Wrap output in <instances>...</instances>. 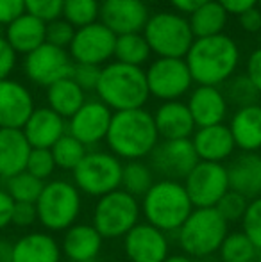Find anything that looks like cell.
I'll return each mask as SVG.
<instances>
[{
  "label": "cell",
  "mask_w": 261,
  "mask_h": 262,
  "mask_svg": "<svg viewBox=\"0 0 261 262\" xmlns=\"http://www.w3.org/2000/svg\"><path fill=\"white\" fill-rule=\"evenodd\" d=\"M106 143L109 152L120 161H142L149 157L159 143L154 116L142 109L113 113Z\"/></svg>",
  "instance_id": "1"
},
{
  "label": "cell",
  "mask_w": 261,
  "mask_h": 262,
  "mask_svg": "<svg viewBox=\"0 0 261 262\" xmlns=\"http://www.w3.org/2000/svg\"><path fill=\"white\" fill-rule=\"evenodd\" d=\"M185 61L193 82L216 88L233 77L240 61V50L234 39L226 34L195 38Z\"/></svg>",
  "instance_id": "2"
},
{
  "label": "cell",
  "mask_w": 261,
  "mask_h": 262,
  "mask_svg": "<svg viewBox=\"0 0 261 262\" xmlns=\"http://www.w3.org/2000/svg\"><path fill=\"white\" fill-rule=\"evenodd\" d=\"M139 207L145 223L165 234H175L195 209L183 182L165 179L154 182L142 198Z\"/></svg>",
  "instance_id": "3"
},
{
  "label": "cell",
  "mask_w": 261,
  "mask_h": 262,
  "mask_svg": "<svg viewBox=\"0 0 261 262\" xmlns=\"http://www.w3.org/2000/svg\"><path fill=\"white\" fill-rule=\"evenodd\" d=\"M98 100L111 111L142 109L149 100L145 70L142 66H131L124 62H111L101 70L97 84Z\"/></svg>",
  "instance_id": "4"
},
{
  "label": "cell",
  "mask_w": 261,
  "mask_h": 262,
  "mask_svg": "<svg viewBox=\"0 0 261 262\" xmlns=\"http://www.w3.org/2000/svg\"><path fill=\"white\" fill-rule=\"evenodd\" d=\"M227 234L229 225L216 209H193L188 220L175 232V239L181 252L195 260L218 253Z\"/></svg>",
  "instance_id": "5"
},
{
  "label": "cell",
  "mask_w": 261,
  "mask_h": 262,
  "mask_svg": "<svg viewBox=\"0 0 261 262\" xmlns=\"http://www.w3.org/2000/svg\"><path fill=\"white\" fill-rule=\"evenodd\" d=\"M34 205L38 223L47 232H65L79 220L83 210V194L70 180L52 179L45 182Z\"/></svg>",
  "instance_id": "6"
},
{
  "label": "cell",
  "mask_w": 261,
  "mask_h": 262,
  "mask_svg": "<svg viewBox=\"0 0 261 262\" xmlns=\"http://www.w3.org/2000/svg\"><path fill=\"white\" fill-rule=\"evenodd\" d=\"M143 38L157 57L185 59L193 43V32L183 14L163 11L149 16Z\"/></svg>",
  "instance_id": "7"
},
{
  "label": "cell",
  "mask_w": 261,
  "mask_h": 262,
  "mask_svg": "<svg viewBox=\"0 0 261 262\" xmlns=\"http://www.w3.org/2000/svg\"><path fill=\"white\" fill-rule=\"evenodd\" d=\"M124 162L111 152H88L72 171V182L81 194L102 198L120 189Z\"/></svg>",
  "instance_id": "8"
},
{
  "label": "cell",
  "mask_w": 261,
  "mask_h": 262,
  "mask_svg": "<svg viewBox=\"0 0 261 262\" xmlns=\"http://www.w3.org/2000/svg\"><path fill=\"white\" fill-rule=\"evenodd\" d=\"M139 220V200L122 189L98 198L91 212V225L104 239H122Z\"/></svg>",
  "instance_id": "9"
},
{
  "label": "cell",
  "mask_w": 261,
  "mask_h": 262,
  "mask_svg": "<svg viewBox=\"0 0 261 262\" xmlns=\"http://www.w3.org/2000/svg\"><path fill=\"white\" fill-rule=\"evenodd\" d=\"M183 186L195 209H215L229 191L227 166L220 162L198 161L190 175L183 180Z\"/></svg>",
  "instance_id": "10"
},
{
  "label": "cell",
  "mask_w": 261,
  "mask_h": 262,
  "mask_svg": "<svg viewBox=\"0 0 261 262\" xmlns=\"http://www.w3.org/2000/svg\"><path fill=\"white\" fill-rule=\"evenodd\" d=\"M149 93L163 102L179 100L192 88V73L185 59L157 57L145 72Z\"/></svg>",
  "instance_id": "11"
},
{
  "label": "cell",
  "mask_w": 261,
  "mask_h": 262,
  "mask_svg": "<svg viewBox=\"0 0 261 262\" xmlns=\"http://www.w3.org/2000/svg\"><path fill=\"white\" fill-rule=\"evenodd\" d=\"M149 157V166L154 175L177 182H183L198 162L192 139H163Z\"/></svg>",
  "instance_id": "12"
},
{
  "label": "cell",
  "mask_w": 261,
  "mask_h": 262,
  "mask_svg": "<svg viewBox=\"0 0 261 262\" xmlns=\"http://www.w3.org/2000/svg\"><path fill=\"white\" fill-rule=\"evenodd\" d=\"M25 75L38 86H52L63 79L72 77L73 62L65 49L43 43L31 54L25 55L24 61Z\"/></svg>",
  "instance_id": "13"
},
{
  "label": "cell",
  "mask_w": 261,
  "mask_h": 262,
  "mask_svg": "<svg viewBox=\"0 0 261 262\" xmlns=\"http://www.w3.org/2000/svg\"><path fill=\"white\" fill-rule=\"evenodd\" d=\"M116 36L101 21L75 29L70 43V57L75 64L101 66L115 55Z\"/></svg>",
  "instance_id": "14"
},
{
  "label": "cell",
  "mask_w": 261,
  "mask_h": 262,
  "mask_svg": "<svg viewBox=\"0 0 261 262\" xmlns=\"http://www.w3.org/2000/svg\"><path fill=\"white\" fill-rule=\"evenodd\" d=\"M127 262H165L170 255L168 234L139 221L122 237Z\"/></svg>",
  "instance_id": "15"
},
{
  "label": "cell",
  "mask_w": 261,
  "mask_h": 262,
  "mask_svg": "<svg viewBox=\"0 0 261 262\" xmlns=\"http://www.w3.org/2000/svg\"><path fill=\"white\" fill-rule=\"evenodd\" d=\"M113 113L101 100L84 102V105L66 123V132L81 141L84 146H95L106 141Z\"/></svg>",
  "instance_id": "16"
},
{
  "label": "cell",
  "mask_w": 261,
  "mask_h": 262,
  "mask_svg": "<svg viewBox=\"0 0 261 262\" xmlns=\"http://www.w3.org/2000/svg\"><path fill=\"white\" fill-rule=\"evenodd\" d=\"M98 16L115 36L139 34L149 21V9L142 0H104Z\"/></svg>",
  "instance_id": "17"
},
{
  "label": "cell",
  "mask_w": 261,
  "mask_h": 262,
  "mask_svg": "<svg viewBox=\"0 0 261 262\" xmlns=\"http://www.w3.org/2000/svg\"><path fill=\"white\" fill-rule=\"evenodd\" d=\"M32 95L16 80H0V128H24L34 111Z\"/></svg>",
  "instance_id": "18"
},
{
  "label": "cell",
  "mask_w": 261,
  "mask_h": 262,
  "mask_svg": "<svg viewBox=\"0 0 261 262\" xmlns=\"http://www.w3.org/2000/svg\"><path fill=\"white\" fill-rule=\"evenodd\" d=\"M61 253L72 262H95L104 246V237L95 230L91 223H79L63 232Z\"/></svg>",
  "instance_id": "19"
},
{
  "label": "cell",
  "mask_w": 261,
  "mask_h": 262,
  "mask_svg": "<svg viewBox=\"0 0 261 262\" xmlns=\"http://www.w3.org/2000/svg\"><path fill=\"white\" fill-rule=\"evenodd\" d=\"M22 132L31 148L50 150L66 134V121L50 107H38L25 121Z\"/></svg>",
  "instance_id": "20"
},
{
  "label": "cell",
  "mask_w": 261,
  "mask_h": 262,
  "mask_svg": "<svg viewBox=\"0 0 261 262\" xmlns=\"http://www.w3.org/2000/svg\"><path fill=\"white\" fill-rule=\"evenodd\" d=\"M192 145L195 150L198 161L204 162H220L227 161L234 154V139L229 127L224 123L211 125V127H202L193 132Z\"/></svg>",
  "instance_id": "21"
},
{
  "label": "cell",
  "mask_w": 261,
  "mask_h": 262,
  "mask_svg": "<svg viewBox=\"0 0 261 262\" xmlns=\"http://www.w3.org/2000/svg\"><path fill=\"white\" fill-rule=\"evenodd\" d=\"M61 245L50 232L32 230L13 241V262H61Z\"/></svg>",
  "instance_id": "22"
},
{
  "label": "cell",
  "mask_w": 261,
  "mask_h": 262,
  "mask_svg": "<svg viewBox=\"0 0 261 262\" xmlns=\"http://www.w3.org/2000/svg\"><path fill=\"white\" fill-rule=\"evenodd\" d=\"M186 105H188L190 114H192L197 128L220 125L226 120V114H227L226 95L215 86L195 88Z\"/></svg>",
  "instance_id": "23"
},
{
  "label": "cell",
  "mask_w": 261,
  "mask_h": 262,
  "mask_svg": "<svg viewBox=\"0 0 261 262\" xmlns=\"http://www.w3.org/2000/svg\"><path fill=\"white\" fill-rule=\"evenodd\" d=\"M152 116L161 139H190L197 130L188 105L179 100L163 102Z\"/></svg>",
  "instance_id": "24"
},
{
  "label": "cell",
  "mask_w": 261,
  "mask_h": 262,
  "mask_svg": "<svg viewBox=\"0 0 261 262\" xmlns=\"http://www.w3.org/2000/svg\"><path fill=\"white\" fill-rule=\"evenodd\" d=\"M229 189L247 200L261 196V159L258 154H242L227 166Z\"/></svg>",
  "instance_id": "25"
},
{
  "label": "cell",
  "mask_w": 261,
  "mask_h": 262,
  "mask_svg": "<svg viewBox=\"0 0 261 262\" xmlns=\"http://www.w3.org/2000/svg\"><path fill=\"white\" fill-rule=\"evenodd\" d=\"M31 145L22 128H0V177L11 179L25 171Z\"/></svg>",
  "instance_id": "26"
},
{
  "label": "cell",
  "mask_w": 261,
  "mask_h": 262,
  "mask_svg": "<svg viewBox=\"0 0 261 262\" xmlns=\"http://www.w3.org/2000/svg\"><path fill=\"white\" fill-rule=\"evenodd\" d=\"M233 134L234 145L245 154H256L261 148V105L242 107L227 125Z\"/></svg>",
  "instance_id": "27"
},
{
  "label": "cell",
  "mask_w": 261,
  "mask_h": 262,
  "mask_svg": "<svg viewBox=\"0 0 261 262\" xmlns=\"http://www.w3.org/2000/svg\"><path fill=\"white\" fill-rule=\"evenodd\" d=\"M6 39L16 54H31L47 41V24L39 18L24 13L6 29Z\"/></svg>",
  "instance_id": "28"
},
{
  "label": "cell",
  "mask_w": 261,
  "mask_h": 262,
  "mask_svg": "<svg viewBox=\"0 0 261 262\" xmlns=\"http://www.w3.org/2000/svg\"><path fill=\"white\" fill-rule=\"evenodd\" d=\"M47 102L54 113H57L65 120H70L84 105L86 98L75 80L68 77L47 88Z\"/></svg>",
  "instance_id": "29"
},
{
  "label": "cell",
  "mask_w": 261,
  "mask_h": 262,
  "mask_svg": "<svg viewBox=\"0 0 261 262\" xmlns=\"http://www.w3.org/2000/svg\"><path fill=\"white\" fill-rule=\"evenodd\" d=\"M193 38H209V36L222 34L227 24V13L216 0H209L208 4L193 11L188 18Z\"/></svg>",
  "instance_id": "30"
},
{
  "label": "cell",
  "mask_w": 261,
  "mask_h": 262,
  "mask_svg": "<svg viewBox=\"0 0 261 262\" xmlns=\"http://www.w3.org/2000/svg\"><path fill=\"white\" fill-rule=\"evenodd\" d=\"M156 182V175L150 169L149 164L143 161H129L124 164L122 168V182H120V189L129 193L134 198H143L147 191L154 186Z\"/></svg>",
  "instance_id": "31"
},
{
  "label": "cell",
  "mask_w": 261,
  "mask_h": 262,
  "mask_svg": "<svg viewBox=\"0 0 261 262\" xmlns=\"http://www.w3.org/2000/svg\"><path fill=\"white\" fill-rule=\"evenodd\" d=\"M220 262H259L261 252L249 241L242 230H234L226 235L218 250Z\"/></svg>",
  "instance_id": "32"
},
{
  "label": "cell",
  "mask_w": 261,
  "mask_h": 262,
  "mask_svg": "<svg viewBox=\"0 0 261 262\" xmlns=\"http://www.w3.org/2000/svg\"><path fill=\"white\" fill-rule=\"evenodd\" d=\"M43 186L45 182L38 180L27 171H22L4 180V189L13 198L14 204H36V200L42 194Z\"/></svg>",
  "instance_id": "33"
},
{
  "label": "cell",
  "mask_w": 261,
  "mask_h": 262,
  "mask_svg": "<svg viewBox=\"0 0 261 262\" xmlns=\"http://www.w3.org/2000/svg\"><path fill=\"white\" fill-rule=\"evenodd\" d=\"M150 55V49L142 34H124L116 36L115 57L118 62L131 66H142L147 62Z\"/></svg>",
  "instance_id": "34"
},
{
  "label": "cell",
  "mask_w": 261,
  "mask_h": 262,
  "mask_svg": "<svg viewBox=\"0 0 261 262\" xmlns=\"http://www.w3.org/2000/svg\"><path fill=\"white\" fill-rule=\"evenodd\" d=\"M56 162V168L65 169V171H73L88 154V148L81 141H77L68 132L50 148Z\"/></svg>",
  "instance_id": "35"
},
{
  "label": "cell",
  "mask_w": 261,
  "mask_h": 262,
  "mask_svg": "<svg viewBox=\"0 0 261 262\" xmlns=\"http://www.w3.org/2000/svg\"><path fill=\"white\" fill-rule=\"evenodd\" d=\"M61 14L70 25L81 29L97 21L101 14V4L98 0H65Z\"/></svg>",
  "instance_id": "36"
},
{
  "label": "cell",
  "mask_w": 261,
  "mask_h": 262,
  "mask_svg": "<svg viewBox=\"0 0 261 262\" xmlns=\"http://www.w3.org/2000/svg\"><path fill=\"white\" fill-rule=\"evenodd\" d=\"M258 98H259L258 90H256L254 84L249 80L247 75H238L229 82L226 100L238 105V109L247 107V105H254L256 102H258Z\"/></svg>",
  "instance_id": "37"
},
{
  "label": "cell",
  "mask_w": 261,
  "mask_h": 262,
  "mask_svg": "<svg viewBox=\"0 0 261 262\" xmlns=\"http://www.w3.org/2000/svg\"><path fill=\"white\" fill-rule=\"evenodd\" d=\"M56 162H54L52 152L47 148H32L27 159V166L25 171L31 173L42 182H49L52 180V175L56 171Z\"/></svg>",
  "instance_id": "38"
},
{
  "label": "cell",
  "mask_w": 261,
  "mask_h": 262,
  "mask_svg": "<svg viewBox=\"0 0 261 262\" xmlns=\"http://www.w3.org/2000/svg\"><path fill=\"white\" fill-rule=\"evenodd\" d=\"M247 205H249L247 198L229 189L222 196V200L216 204L215 209H216V212L224 217V221H226L227 225H231V223H240L245 210H247Z\"/></svg>",
  "instance_id": "39"
},
{
  "label": "cell",
  "mask_w": 261,
  "mask_h": 262,
  "mask_svg": "<svg viewBox=\"0 0 261 262\" xmlns=\"http://www.w3.org/2000/svg\"><path fill=\"white\" fill-rule=\"evenodd\" d=\"M240 225L242 232L261 252V196L254 198V200H249L247 210H245Z\"/></svg>",
  "instance_id": "40"
},
{
  "label": "cell",
  "mask_w": 261,
  "mask_h": 262,
  "mask_svg": "<svg viewBox=\"0 0 261 262\" xmlns=\"http://www.w3.org/2000/svg\"><path fill=\"white\" fill-rule=\"evenodd\" d=\"M63 4L65 0H25V13L49 24L61 16Z\"/></svg>",
  "instance_id": "41"
},
{
  "label": "cell",
  "mask_w": 261,
  "mask_h": 262,
  "mask_svg": "<svg viewBox=\"0 0 261 262\" xmlns=\"http://www.w3.org/2000/svg\"><path fill=\"white\" fill-rule=\"evenodd\" d=\"M73 36H75V27L70 25L68 21L63 18H57L47 24V41L54 47H59V49H66L72 43Z\"/></svg>",
  "instance_id": "42"
},
{
  "label": "cell",
  "mask_w": 261,
  "mask_h": 262,
  "mask_svg": "<svg viewBox=\"0 0 261 262\" xmlns=\"http://www.w3.org/2000/svg\"><path fill=\"white\" fill-rule=\"evenodd\" d=\"M101 66L91 64H73L72 79L83 91H95L97 90L98 79H101Z\"/></svg>",
  "instance_id": "43"
},
{
  "label": "cell",
  "mask_w": 261,
  "mask_h": 262,
  "mask_svg": "<svg viewBox=\"0 0 261 262\" xmlns=\"http://www.w3.org/2000/svg\"><path fill=\"white\" fill-rule=\"evenodd\" d=\"M34 223H38V212L34 204H14L11 225H14L16 228H31Z\"/></svg>",
  "instance_id": "44"
},
{
  "label": "cell",
  "mask_w": 261,
  "mask_h": 262,
  "mask_svg": "<svg viewBox=\"0 0 261 262\" xmlns=\"http://www.w3.org/2000/svg\"><path fill=\"white\" fill-rule=\"evenodd\" d=\"M14 64H16V52L7 43V39L0 36V80L9 79Z\"/></svg>",
  "instance_id": "45"
},
{
  "label": "cell",
  "mask_w": 261,
  "mask_h": 262,
  "mask_svg": "<svg viewBox=\"0 0 261 262\" xmlns=\"http://www.w3.org/2000/svg\"><path fill=\"white\" fill-rule=\"evenodd\" d=\"M25 13V0H0V25H9Z\"/></svg>",
  "instance_id": "46"
},
{
  "label": "cell",
  "mask_w": 261,
  "mask_h": 262,
  "mask_svg": "<svg viewBox=\"0 0 261 262\" xmlns=\"http://www.w3.org/2000/svg\"><path fill=\"white\" fill-rule=\"evenodd\" d=\"M245 75L249 77V80L254 84V88L261 95V49H256L251 54V57L247 61V73Z\"/></svg>",
  "instance_id": "47"
},
{
  "label": "cell",
  "mask_w": 261,
  "mask_h": 262,
  "mask_svg": "<svg viewBox=\"0 0 261 262\" xmlns=\"http://www.w3.org/2000/svg\"><path fill=\"white\" fill-rule=\"evenodd\" d=\"M13 209H14L13 198L6 193L4 187H0V232L6 230V228L11 225V220H13Z\"/></svg>",
  "instance_id": "48"
},
{
  "label": "cell",
  "mask_w": 261,
  "mask_h": 262,
  "mask_svg": "<svg viewBox=\"0 0 261 262\" xmlns=\"http://www.w3.org/2000/svg\"><path fill=\"white\" fill-rule=\"evenodd\" d=\"M240 25H242V29L247 31V32L261 31V9L259 7H252V9L242 13L240 14Z\"/></svg>",
  "instance_id": "49"
},
{
  "label": "cell",
  "mask_w": 261,
  "mask_h": 262,
  "mask_svg": "<svg viewBox=\"0 0 261 262\" xmlns=\"http://www.w3.org/2000/svg\"><path fill=\"white\" fill-rule=\"evenodd\" d=\"M216 2L226 9L227 14H238V16L258 6V0H216Z\"/></svg>",
  "instance_id": "50"
},
{
  "label": "cell",
  "mask_w": 261,
  "mask_h": 262,
  "mask_svg": "<svg viewBox=\"0 0 261 262\" xmlns=\"http://www.w3.org/2000/svg\"><path fill=\"white\" fill-rule=\"evenodd\" d=\"M209 0H170V4L179 11V13H186L192 14L193 11H197L200 6L208 4Z\"/></svg>",
  "instance_id": "51"
},
{
  "label": "cell",
  "mask_w": 261,
  "mask_h": 262,
  "mask_svg": "<svg viewBox=\"0 0 261 262\" xmlns=\"http://www.w3.org/2000/svg\"><path fill=\"white\" fill-rule=\"evenodd\" d=\"M0 262H13V241L0 237Z\"/></svg>",
  "instance_id": "52"
},
{
  "label": "cell",
  "mask_w": 261,
  "mask_h": 262,
  "mask_svg": "<svg viewBox=\"0 0 261 262\" xmlns=\"http://www.w3.org/2000/svg\"><path fill=\"white\" fill-rule=\"evenodd\" d=\"M165 262H195V260H193L192 257L185 255V253H170Z\"/></svg>",
  "instance_id": "53"
},
{
  "label": "cell",
  "mask_w": 261,
  "mask_h": 262,
  "mask_svg": "<svg viewBox=\"0 0 261 262\" xmlns=\"http://www.w3.org/2000/svg\"><path fill=\"white\" fill-rule=\"evenodd\" d=\"M258 156H259V159H261V148L258 150Z\"/></svg>",
  "instance_id": "54"
},
{
  "label": "cell",
  "mask_w": 261,
  "mask_h": 262,
  "mask_svg": "<svg viewBox=\"0 0 261 262\" xmlns=\"http://www.w3.org/2000/svg\"><path fill=\"white\" fill-rule=\"evenodd\" d=\"M258 4H259V9H261V0H258Z\"/></svg>",
  "instance_id": "55"
},
{
  "label": "cell",
  "mask_w": 261,
  "mask_h": 262,
  "mask_svg": "<svg viewBox=\"0 0 261 262\" xmlns=\"http://www.w3.org/2000/svg\"><path fill=\"white\" fill-rule=\"evenodd\" d=\"M61 262H72V260H66V259H65V260H61Z\"/></svg>",
  "instance_id": "56"
},
{
  "label": "cell",
  "mask_w": 261,
  "mask_h": 262,
  "mask_svg": "<svg viewBox=\"0 0 261 262\" xmlns=\"http://www.w3.org/2000/svg\"><path fill=\"white\" fill-rule=\"evenodd\" d=\"M0 184H2V177H0Z\"/></svg>",
  "instance_id": "57"
},
{
  "label": "cell",
  "mask_w": 261,
  "mask_h": 262,
  "mask_svg": "<svg viewBox=\"0 0 261 262\" xmlns=\"http://www.w3.org/2000/svg\"><path fill=\"white\" fill-rule=\"evenodd\" d=\"M142 2H147V0H142Z\"/></svg>",
  "instance_id": "58"
}]
</instances>
